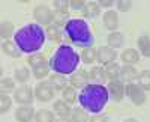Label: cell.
Here are the masks:
<instances>
[{
  "label": "cell",
  "mask_w": 150,
  "mask_h": 122,
  "mask_svg": "<svg viewBox=\"0 0 150 122\" xmlns=\"http://www.w3.org/2000/svg\"><path fill=\"white\" fill-rule=\"evenodd\" d=\"M33 17H35V21L39 26L47 27V26L54 23V11L47 5H38L33 9Z\"/></svg>",
  "instance_id": "5"
},
{
  "label": "cell",
  "mask_w": 150,
  "mask_h": 122,
  "mask_svg": "<svg viewBox=\"0 0 150 122\" xmlns=\"http://www.w3.org/2000/svg\"><path fill=\"white\" fill-rule=\"evenodd\" d=\"M116 59H117V51L114 48H111L108 45H102L98 48V62L102 66H105L111 62H116Z\"/></svg>",
  "instance_id": "12"
},
{
  "label": "cell",
  "mask_w": 150,
  "mask_h": 122,
  "mask_svg": "<svg viewBox=\"0 0 150 122\" xmlns=\"http://www.w3.org/2000/svg\"><path fill=\"white\" fill-rule=\"evenodd\" d=\"M15 35V27L11 21H2L0 24V36L3 41H11V38H14Z\"/></svg>",
  "instance_id": "23"
},
{
  "label": "cell",
  "mask_w": 150,
  "mask_h": 122,
  "mask_svg": "<svg viewBox=\"0 0 150 122\" xmlns=\"http://www.w3.org/2000/svg\"><path fill=\"white\" fill-rule=\"evenodd\" d=\"M36 110L33 106H18L15 110V119L17 122H32L35 119Z\"/></svg>",
  "instance_id": "13"
},
{
  "label": "cell",
  "mask_w": 150,
  "mask_h": 122,
  "mask_svg": "<svg viewBox=\"0 0 150 122\" xmlns=\"http://www.w3.org/2000/svg\"><path fill=\"white\" fill-rule=\"evenodd\" d=\"M96 3H98L99 6H101V9H104V8H105V9L108 11V9H111L112 6H114V0H98Z\"/></svg>",
  "instance_id": "41"
},
{
  "label": "cell",
  "mask_w": 150,
  "mask_h": 122,
  "mask_svg": "<svg viewBox=\"0 0 150 122\" xmlns=\"http://www.w3.org/2000/svg\"><path fill=\"white\" fill-rule=\"evenodd\" d=\"M11 107H12V98L8 95V93H3L0 95V113L5 115L11 110Z\"/></svg>",
  "instance_id": "35"
},
{
  "label": "cell",
  "mask_w": 150,
  "mask_h": 122,
  "mask_svg": "<svg viewBox=\"0 0 150 122\" xmlns=\"http://www.w3.org/2000/svg\"><path fill=\"white\" fill-rule=\"evenodd\" d=\"M81 14L84 18H89V20H95L99 17L101 14V6H99L96 2H87L84 9L81 11Z\"/></svg>",
  "instance_id": "20"
},
{
  "label": "cell",
  "mask_w": 150,
  "mask_h": 122,
  "mask_svg": "<svg viewBox=\"0 0 150 122\" xmlns=\"http://www.w3.org/2000/svg\"><path fill=\"white\" fill-rule=\"evenodd\" d=\"M107 91H108L110 100L114 101V103H120L125 98V83L120 78L108 81L107 83Z\"/></svg>",
  "instance_id": "9"
},
{
  "label": "cell",
  "mask_w": 150,
  "mask_h": 122,
  "mask_svg": "<svg viewBox=\"0 0 150 122\" xmlns=\"http://www.w3.org/2000/svg\"><path fill=\"white\" fill-rule=\"evenodd\" d=\"M104 68H105V74H107L108 81H111V80H119V78H120V69H122V66H120L117 62H111V63L105 65Z\"/></svg>",
  "instance_id": "25"
},
{
  "label": "cell",
  "mask_w": 150,
  "mask_h": 122,
  "mask_svg": "<svg viewBox=\"0 0 150 122\" xmlns=\"http://www.w3.org/2000/svg\"><path fill=\"white\" fill-rule=\"evenodd\" d=\"M137 44H138V51L141 56L144 57H150V38L147 35H143L138 38V41H137Z\"/></svg>",
  "instance_id": "28"
},
{
  "label": "cell",
  "mask_w": 150,
  "mask_h": 122,
  "mask_svg": "<svg viewBox=\"0 0 150 122\" xmlns=\"http://www.w3.org/2000/svg\"><path fill=\"white\" fill-rule=\"evenodd\" d=\"M116 8H117L119 12H128V11L132 9V2L131 0H117Z\"/></svg>",
  "instance_id": "38"
},
{
  "label": "cell",
  "mask_w": 150,
  "mask_h": 122,
  "mask_svg": "<svg viewBox=\"0 0 150 122\" xmlns=\"http://www.w3.org/2000/svg\"><path fill=\"white\" fill-rule=\"evenodd\" d=\"M107 42H108V47L114 48V50H117V48H122L123 44H125V35L119 30L116 32H110V35L107 36Z\"/></svg>",
  "instance_id": "21"
},
{
  "label": "cell",
  "mask_w": 150,
  "mask_h": 122,
  "mask_svg": "<svg viewBox=\"0 0 150 122\" xmlns=\"http://www.w3.org/2000/svg\"><path fill=\"white\" fill-rule=\"evenodd\" d=\"M137 84L143 89V91H150V69H144V71H141L140 74H138V77H137Z\"/></svg>",
  "instance_id": "32"
},
{
  "label": "cell",
  "mask_w": 150,
  "mask_h": 122,
  "mask_svg": "<svg viewBox=\"0 0 150 122\" xmlns=\"http://www.w3.org/2000/svg\"><path fill=\"white\" fill-rule=\"evenodd\" d=\"M45 33H47V39L51 41V42H59L60 45L62 44H66V39H65V32H63V27L57 26V24H50V26L45 27Z\"/></svg>",
  "instance_id": "11"
},
{
  "label": "cell",
  "mask_w": 150,
  "mask_h": 122,
  "mask_svg": "<svg viewBox=\"0 0 150 122\" xmlns=\"http://www.w3.org/2000/svg\"><path fill=\"white\" fill-rule=\"evenodd\" d=\"M14 78L15 81L21 83V84H26L30 78V69L27 66H20L14 71Z\"/></svg>",
  "instance_id": "30"
},
{
  "label": "cell",
  "mask_w": 150,
  "mask_h": 122,
  "mask_svg": "<svg viewBox=\"0 0 150 122\" xmlns=\"http://www.w3.org/2000/svg\"><path fill=\"white\" fill-rule=\"evenodd\" d=\"M81 57V62L86 65H92L95 62H98V48L90 47V48H84L80 54Z\"/></svg>",
  "instance_id": "22"
},
{
  "label": "cell",
  "mask_w": 150,
  "mask_h": 122,
  "mask_svg": "<svg viewBox=\"0 0 150 122\" xmlns=\"http://www.w3.org/2000/svg\"><path fill=\"white\" fill-rule=\"evenodd\" d=\"M71 119H72V122H89L90 116H89V112H86L80 106V107H72Z\"/></svg>",
  "instance_id": "26"
},
{
  "label": "cell",
  "mask_w": 150,
  "mask_h": 122,
  "mask_svg": "<svg viewBox=\"0 0 150 122\" xmlns=\"http://www.w3.org/2000/svg\"><path fill=\"white\" fill-rule=\"evenodd\" d=\"M89 122H108V116L105 113H96V115L90 116Z\"/></svg>",
  "instance_id": "40"
},
{
  "label": "cell",
  "mask_w": 150,
  "mask_h": 122,
  "mask_svg": "<svg viewBox=\"0 0 150 122\" xmlns=\"http://www.w3.org/2000/svg\"><path fill=\"white\" fill-rule=\"evenodd\" d=\"M62 100H65L68 104H74L75 101L78 100L77 89L72 88V86H66L63 91H62Z\"/></svg>",
  "instance_id": "33"
},
{
  "label": "cell",
  "mask_w": 150,
  "mask_h": 122,
  "mask_svg": "<svg viewBox=\"0 0 150 122\" xmlns=\"http://www.w3.org/2000/svg\"><path fill=\"white\" fill-rule=\"evenodd\" d=\"M56 122H72V119L71 118H59V119H56Z\"/></svg>",
  "instance_id": "42"
},
{
  "label": "cell",
  "mask_w": 150,
  "mask_h": 122,
  "mask_svg": "<svg viewBox=\"0 0 150 122\" xmlns=\"http://www.w3.org/2000/svg\"><path fill=\"white\" fill-rule=\"evenodd\" d=\"M2 51L3 54L12 57V59H20L23 51L18 48V45L14 42V41H3L2 42Z\"/></svg>",
  "instance_id": "19"
},
{
  "label": "cell",
  "mask_w": 150,
  "mask_h": 122,
  "mask_svg": "<svg viewBox=\"0 0 150 122\" xmlns=\"http://www.w3.org/2000/svg\"><path fill=\"white\" fill-rule=\"evenodd\" d=\"M108 101H110L108 91H107V86H104V84L89 83L78 93L80 106L84 108L86 112H89L92 115L102 113V110L108 104Z\"/></svg>",
  "instance_id": "2"
},
{
  "label": "cell",
  "mask_w": 150,
  "mask_h": 122,
  "mask_svg": "<svg viewBox=\"0 0 150 122\" xmlns=\"http://www.w3.org/2000/svg\"><path fill=\"white\" fill-rule=\"evenodd\" d=\"M66 44L80 48H90L95 44V36L90 30V26L83 18H71L63 27Z\"/></svg>",
  "instance_id": "4"
},
{
  "label": "cell",
  "mask_w": 150,
  "mask_h": 122,
  "mask_svg": "<svg viewBox=\"0 0 150 122\" xmlns=\"http://www.w3.org/2000/svg\"><path fill=\"white\" fill-rule=\"evenodd\" d=\"M102 23H104L105 29H108L110 32H116L117 27H119V14H117V11L108 9L107 12H104Z\"/></svg>",
  "instance_id": "14"
},
{
  "label": "cell",
  "mask_w": 150,
  "mask_h": 122,
  "mask_svg": "<svg viewBox=\"0 0 150 122\" xmlns=\"http://www.w3.org/2000/svg\"><path fill=\"white\" fill-rule=\"evenodd\" d=\"M50 83L53 84V88H54V91H63L66 86H68V80H66V77L65 76H62V74H56V72H53L51 76H50Z\"/></svg>",
  "instance_id": "24"
},
{
  "label": "cell",
  "mask_w": 150,
  "mask_h": 122,
  "mask_svg": "<svg viewBox=\"0 0 150 122\" xmlns=\"http://www.w3.org/2000/svg\"><path fill=\"white\" fill-rule=\"evenodd\" d=\"M53 8H54V12H60V14H68V11L71 9L68 0H56L53 3Z\"/></svg>",
  "instance_id": "36"
},
{
  "label": "cell",
  "mask_w": 150,
  "mask_h": 122,
  "mask_svg": "<svg viewBox=\"0 0 150 122\" xmlns=\"http://www.w3.org/2000/svg\"><path fill=\"white\" fill-rule=\"evenodd\" d=\"M69 20H71V18H69V14H60V12H54V24H57V26L65 27Z\"/></svg>",
  "instance_id": "37"
},
{
  "label": "cell",
  "mask_w": 150,
  "mask_h": 122,
  "mask_svg": "<svg viewBox=\"0 0 150 122\" xmlns=\"http://www.w3.org/2000/svg\"><path fill=\"white\" fill-rule=\"evenodd\" d=\"M69 83H71V86L75 88V89H84L87 84L90 83L89 72H87L86 69H77L74 74H71Z\"/></svg>",
  "instance_id": "10"
},
{
  "label": "cell",
  "mask_w": 150,
  "mask_h": 122,
  "mask_svg": "<svg viewBox=\"0 0 150 122\" xmlns=\"http://www.w3.org/2000/svg\"><path fill=\"white\" fill-rule=\"evenodd\" d=\"M86 3H87V2H84V0H71V2H69V8H71L72 11H75V12H77V11L81 12V11L84 9Z\"/></svg>",
  "instance_id": "39"
},
{
  "label": "cell",
  "mask_w": 150,
  "mask_h": 122,
  "mask_svg": "<svg viewBox=\"0 0 150 122\" xmlns=\"http://www.w3.org/2000/svg\"><path fill=\"white\" fill-rule=\"evenodd\" d=\"M15 78L11 77H3L0 80V89L3 93H9V92H15Z\"/></svg>",
  "instance_id": "34"
},
{
  "label": "cell",
  "mask_w": 150,
  "mask_h": 122,
  "mask_svg": "<svg viewBox=\"0 0 150 122\" xmlns=\"http://www.w3.org/2000/svg\"><path fill=\"white\" fill-rule=\"evenodd\" d=\"M123 122H138V119H135V118H128V119H125Z\"/></svg>",
  "instance_id": "43"
},
{
  "label": "cell",
  "mask_w": 150,
  "mask_h": 122,
  "mask_svg": "<svg viewBox=\"0 0 150 122\" xmlns=\"http://www.w3.org/2000/svg\"><path fill=\"white\" fill-rule=\"evenodd\" d=\"M89 77H90V83L95 84H105L108 81L104 66H93L89 72Z\"/></svg>",
  "instance_id": "17"
},
{
  "label": "cell",
  "mask_w": 150,
  "mask_h": 122,
  "mask_svg": "<svg viewBox=\"0 0 150 122\" xmlns=\"http://www.w3.org/2000/svg\"><path fill=\"white\" fill-rule=\"evenodd\" d=\"M140 72L135 69V66L132 65H123L122 69H120V80L128 84V83H134V80H137Z\"/></svg>",
  "instance_id": "16"
},
{
  "label": "cell",
  "mask_w": 150,
  "mask_h": 122,
  "mask_svg": "<svg viewBox=\"0 0 150 122\" xmlns=\"http://www.w3.org/2000/svg\"><path fill=\"white\" fill-rule=\"evenodd\" d=\"M27 63H29V66H30L32 69H35V68H38V66L47 65V63H50V62L47 60V57H45L42 53H35V54H30V56L27 57Z\"/></svg>",
  "instance_id": "27"
},
{
  "label": "cell",
  "mask_w": 150,
  "mask_h": 122,
  "mask_svg": "<svg viewBox=\"0 0 150 122\" xmlns=\"http://www.w3.org/2000/svg\"><path fill=\"white\" fill-rule=\"evenodd\" d=\"M125 96H128L132 104L135 106H143L147 101L146 91H143L137 83H128L125 84Z\"/></svg>",
  "instance_id": "6"
},
{
  "label": "cell",
  "mask_w": 150,
  "mask_h": 122,
  "mask_svg": "<svg viewBox=\"0 0 150 122\" xmlns=\"http://www.w3.org/2000/svg\"><path fill=\"white\" fill-rule=\"evenodd\" d=\"M45 41H47L45 29L38 23L26 24V26L20 27L14 35V42L18 45V48L23 53H27L29 56L39 53Z\"/></svg>",
  "instance_id": "1"
},
{
  "label": "cell",
  "mask_w": 150,
  "mask_h": 122,
  "mask_svg": "<svg viewBox=\"0 0 150 122\" xmlns=\"http://www.w3.org/2000/svg\"><path fill=\"white\" fill-rule=\"evenodd\" d=\"M54 115H56V113L51 112V110L41 108V110H38L36 115H35V122H56Z\"/></svg>",
  "instance_id": "29"
},
{
  "label": "cell",
  "mask_w": 150,
  "mask_h": 122,
  "mask_svg": "<svg viewBox=\"0 0 150 122\" xmlns=\"http://www.w3.org/2000/svg\"><path fill=\"white\" fill-rule=\"evenodd\" d=\"M14 100L18 106H33V101L36 100L35 96V89H32L27 84L18 86L14 92Z\"/></svg>",
  "instance_id": "7"
},
{
  "label": "cell",
  "mask_w": 150,
  "mask_h": 122,
  "mask_svg": "<svg viewBox=\"0 0 150 122\" xmlns=\"http://www.w3.org/2000/svg\"><path fill=\"white\" fill-rule=\"evenodd\" d=\"M53 110H54L56 116H59V118H71L72 107L65 100H57V101H54Z\"/></svg>",
  "instance_id": "18"
},
{
  "label": "cell",
  "mask_w": 150,
  "mask_h": 122,
  "mask_svg": "<svg viewBox=\"0 0 150 122\" xmlns=\"http://www.w3.org/2000/svg\"><path fill=\"white\" fill-rule=\"evenodd\" d=\"M140 51L135 50V48H126V50H123L122 54H120V59L125 65H135L140 62Z\"/></svg>",
  "instance_id": "15"
},
{
  "label": "cell",
  "mask_w": 150,
  "mask_h": 122,
  "mask_svg": "<svg viewBox=\"0 0 150 122\" xmlns=\"http://www.w3.org/2000/svg\"><path fill=\"white\" fill-rule=\"evenodd\" d=\"M54 88L53 84L50 83V80H42L35 86V96L38 101L41 103H48L51 101V98L54 96Z\"/></svg>",
  "instance_id": "8"
},
{
  "label": "cell",
  "mask_w": 150,
  "mask_h": 122,
  "mask_svg": "<svg viewBox=\"0 0 150 122\" xmlns=\"http://www.w3.org/2000/svg\"><path fill=\"white\" fill-rule=\"evenodd\" d=\"M50 68L56 74H74L78 69V63L81 62L80 54L74 50L69 44H62L50 57Z\"/></svg>",
  "instance_id": "3"
},
{
  "label": "cell",
  "mask_w": 150,
  "mask_h": 122,
  "mask_svg": "<svg viewBox=\"0 0 150 122\" xmlns=\"http://www.w3.org/2000/svg\"><path fill=\"white\" fill-rule=\"evenodd\" d=\"M50 72H51V68H50V63H47V65H42V66H38V68L32 69V76H33L36 80L42 81V80H45L48 76H51Z\"/></svg>",
  "instance_id": "31"
}]
</instances>
